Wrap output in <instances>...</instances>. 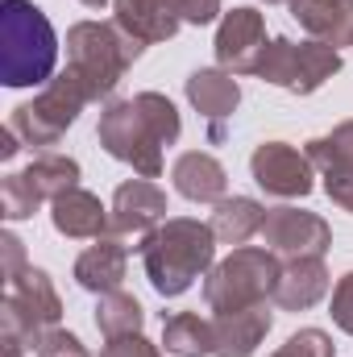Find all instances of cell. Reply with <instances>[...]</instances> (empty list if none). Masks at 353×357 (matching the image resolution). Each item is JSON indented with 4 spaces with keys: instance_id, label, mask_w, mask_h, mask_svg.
<instances>
[{
    "instance_id": "cell-1",
    "label": "cell",
    "mask_w": 353,
    "mask_h": 357,
    "mask_svg": "<svg viewBox=\"0 0 353 357\" xmlns=\"http://www.w3.org/2000/svg\"><path fill=\"white\" fill-rule=\"evenodd\" d=\"M183 133L179 108L163 91H137L133 100H108L100 112V146L117 162L133 167L142 178L163 175V150L175 146Z\"/></svg>"
},
{
    "instance_id": "cell-2",
    "label": "cell",
    "mask_w": 353,
    "mask_h": 357,
    "mask_svg": "<svg viewBox=\"0 0 353 357\" xmlns=\"http://www.w3.org/2000/svg\"><path fill=\"white\" fill-rule=\"evenodd\" d=\"M137 254H142L150 287L163 299H175L183 291H191L195 278H208L212 258H216V233H212V225L175 216V220H163L158 229H150L142 237Z\"/></svg>"
},
{
    "instance_id": "cell-3",
    "label": "cell",
    "mask_w": 353,
    "mask_h": 357,
    "mask_svg": "<svg viewBox=\"0 0 353 357\" xmlns=\"http://www.w3.org/2000/svg\"><path fill=\"white\" fill-rule=\"evenodd\" d=\"M59 67V33L33 0L0 4V84L46 88Z\"/></svg>"
},
{
    "instance_id": "cell-4",
    "label": "cell",
    "mask_w": 353,
    "mask_h": 357,
    "mask_svg": "<svg viewBox=\"0 0 353 357\" xmlns=\"http://www.w3.org/2000/svg\"><path fill=\"white\" fill-rule=\"evenodd\" d=\"M142 50L146 42L125 33L117 21H80L67 29V71L84 84L91 104L121 88L125 71L142 59Z\"/></svg>"
},
{
    "instance_id": "cell-5",
    "label": "cell",
    "mask_w": 353,
    "mask_h": 357,
    "mask_svg": "<svg viewBox=\"0 0 353 357\" xmlns=\"http://www.w3.org/2000/svg\"><path fill=\"white\" fill-rule=\"evenodd\" d=\"M278 270H283L278 266V254L254 250V245H237L225 262H216V266L208 270V278H204V303L216 316L266 303L274 295Z\"/></svg>"
},
{
    "instance_id": "cell-6",
    "label": "cell",
    "mask_w": 353,
    "mask_h": 357,
    "mask_svg": "<svg viewBox=\"0 0 353 357\" xmlns=\"http://www.w3.org/2000/svg\"><path fill=\"white\" fill-rule=\"evenodd\" d=\"M84 104H91V96L84 91V84H80L71 71H63V75H54L46 88L38 91L29 104H17L13 116H8V125H13V133L21 137V146H29V150H50V146H59L63 133L75 125V116L84 112Z\"/></svg>"
},
{
    "instance_id": "cell-7",
    "label": "cell",
    "mask_w": 353,
    "mask_h": 357,
    "mask_svg": "<svg viewBox=\"0 0 353 357\" xmlns=\"http://www.w3.org/2000/svg\"><path fill=\"white\" fill-rule=\"evenodd\" d=\"M337 71H341V50H333L324 42L274 38V42H266L254 75L274 84V88H287L291 96H312V91L324 88Z\"/></svg>"
},
{
    "instance_id": "cell-8",
    "label": "cell",
    "mask_w": 353,
    "mask_h": 357,
    "mask_svg": "<svg viewBox=\"0 0 353 357\" xmlns=\"http://www.w3.org/2000/svg\"><path fill=\"white\" fill-rule=\"evenodd\" d=\"M63 320V299L50 282V274L38 266H25L4 282V299H0V324L13 328L25 345L38 349V341L59 328Z\"/></svg>"
},
{
    "instance_id": "cell-9",
    "label": "cell",
    "mask_w": 353,
    "mask_h": 357,
    "mask_svg": "<svg viewBox=\"0 0 353 357\" xmlns=\"http://www.w3.org/2000/svg\"><path fill=\"white\" fill-rule=\"evenodd\" d=\"M262 241L270 254L295 262V258H324L333 245V229L324 216L303 208H266Z\"/></svg>"
},
{
    "instance_id": "cell-10",
    "label": "cell",
    "mask_w": 353,
    "mask_h": 357,
    "mask_svg": "<svg viewBox=\"0 0 353 357\" xmlns=\"http://www.w3.org/2000/svg\"><path fill=\"white\" fill-rule=\"evenodd\" d=\"M312 171H316L312 158L299 154V150L287 146V142H262V146L254 150V158H250L254 183L262 187L266 195H278V199H303V195L316 187Z\"/></svg>"
},
{
    "instance_id": "cell-11",
    "label": "cell",
    "mask_w": 353,
    "mask_h": 357,
    "mask_svg": "<svg viewBox=\"0 0 353 357\" xmlns=\"http://www.w3.org/2000/svg\"><path fill=\"white\" fill-rule=\"evenodd\" d=\"M266 50V17L258 8H229L216 25V63L229 75H254Z\"/></svg>"
},
{
    "instance_id": "cell-12",
    "label": "cell",
    "mask_w": 353,
    "mask_h": 357,
    "mask_svg": "<svg viewBox=\"0 0 353 357\" xmlns=\"http://www.w3.org/2000/svg\"><path fill=\"white\" fill-rule=\"evenodd\" d=\"M112 237H146L150 229H158L167 220V191L150 178H129L117 187L112 208H108Z\"/></svg>"
},
{
    "instance_id": "cell-13",
    "label": "cell",
    "mask_w": 353,
    "mask_h": 357,
    "mask_svg": "<svg viewBox=\"0 0 353 357\" xmlns=\"http://www.w3.org/2000/svg\"><path fill=\"white\" fill-rule=\"evenodd\" d=\"M50 225L63 237H71V241H100V237H108L112 216H108V208L91 191L71 187L59 199H50Z\"/></svg>"
},
{
    "instance_id": "cell-14",
    "label": "cell",
    "mask_w": 353,
    "mask_h": 357,
    "mask_svg": "<svg viewBox=\"0 0 353 357\" xmlns=\"http://www.w3.org/2000/svg\"><path fill=\"white\" fill-rule=\"evenodd\" d=\"M274 316L266 303L241 307V312H220L212 320V357H254V349L262 345V337L270 333Z\"/></svg>"
},
{
    "instance_id": "cell-15",
    "label": "cell",
    "mask_w": 353,
    "mask_h": 357,
    "mask_svg": "<svg viewBox=\"0 0 353 357\" xmlns=\"http://www.w3.org/2000/svg\"><path fill=\"white\" fill-rule=\"evenodd\" d=\"M125 266H129V245H125V237L108 233L75 258V282L91 295H108V291H121Z\"/></svg>"
},
{
    "instance_id": "cell-16",
    "label": "cell",
    "mask_w": 353,
    "mask_h": 357,
    "mask_svg": "<svg viewBox=\"0 0 353 357\" xmlns=\"http://www.w3.org/2000/svg\"><path fill=\"white\" fill-rule=\"evenodd\" d=\"M329 291V270L324 258H295L278 270V282H274V307L283 312H308L324 299Z\"/></svg>"
},
{
    "instance_id": "cell-17",
    "label": "cell",
    "mask_w": 353,
    "mask_h": 357,
    "mask_svg": "<svg viewBox=\"0 0 353 357\" xmlns=\"http://www.w3.org/2000/svg\"><path fill=\"white\" fill-rule=\"evenodd\" d=\"M291 17L312 33V42H324L333 50L353 46V0H287Z\"/></svg>"
},
{
    "instance_id": "cell-18",
    "label": "cell",
    "mask_w": 353,
    "mask_h": 357,
    "mask_svg": "<svg viewBox=\"0 0 353 357\" xmlns=\"http://www.w3.org/2000/svg\"><path fill=\"white\" fill-rule=\"evenodd\" d=\"M112 21L137 42H171L183 25L171 0H112Z\"/></svg>"
},
{
    "instance_id": "cell-19",
    "label": "cell",
    "mask_w": 353,
    "mask_h": 357,
    "mask_svg": "<svg viewBox=\"0 0 353 357\" xmlns=\"http://www.w3.org/2000/svg\"><path fill=\"white\" fill-rule=\"evenodd\" d=\"M171 178H175V191L183 199H191V204H220L225 199V187H229L225 167L212 154H204V150L179 154Z\"/></svg>"
},
{
    "instance_id": "cell-20",
    "label": "cell",
    "mask_w": 353,
    "mask_h": 357,
    "mask_svg": "<svg viewBox=\"0 0 353 357\" xmlns=\"http://www.w3.org/2000/svg\"><path fill=\"white\" fill-rule=\"evenodd\" d=\"M187 100H191V108H195L204 121L220 125V121H225V116H233V112H237V104H241L237 75H229L225 67L191 71V79H187Z\"/></svg>"
},
{
    "instance_id": "cell-21",
    "label": "cell",
    "mask_w": 353,
    "mask_h": 357,
    "mask_svg": "<svg viewBox=\"0 0 353 357\" xmlns=\"http://www.w3.org/2000/svg\"><path fill=\"white\" fill-rule=\"evenodd\" d=\"M266 208L250 195H225L220 204H212V233L225 245H246L254 233H262Z\"/></svg>"
},
{
    "instance_id": "cell-22",
    "label": "cell",
    "mask_w": 353,
    "mask_h": 357,
    "mask_svg": "<svg viewBox=\"0 0 353 357\" xmlns=\"http://www.w3.org/2000/svg\"><path fill=\"white\" fill-rule=\"evenodd\" d=\"M163 345L175 357H208L212 354V320H204L200 312H175L163 320Z\"/></svg>"
},
{
    "instance_id": "cell-23",
    "label": "cell",
    "mask_w": 353,
    "mask_h": 357,
    "mask_svg": "<svg viewBox=\"0 0 353 357\" xmlns=\"http://www.w3.org/2000/svg\"><path fill=\"white\" fill-rule=\"evenodd\" d=\"M21 175H25V183L33 187L38 199H59L63 191L80 187V162L67 158V154H38Z\"/></svg>"
},
{
    "instance_id": "cell-24",
    "label": "cell",
    "mask_w": 353,
    "mask_h": 357,
    "mask_svg": "<svg viewBox=\"0 0 353 357\" xmlns=\"http://www.w3.org/2000/svg\"><path fill=\"white\" fill-rule=\"evenodd\" d=\"M142 324H146V307H142L133 295H125V291L100 295V303H96V328H100L104 337L142 333Z\"/></svg>"
},
{
    "instance_id": "cell-25",
    "label": "cell",
    "mask_w": 353,
    "mask_h": 357,
    "mask_svg": "<svg viewBox=\"0 0 353 357\" xmlns=\"http://www.w3.org/2000/svg\"><path fill=\"white\" fill-rule=\"evenodd\" d=\"M303 154H308V158H312V167H316V171H324V175L350 171V167H353V121L337 125V129H333V133H324V137H312Z\"/></svg>"
},
{
    "instance_id": "cell-26",
    "label": "cell",
    "mask_w": 353,
    "mask_h": 357,
    "mask_svg": "<svg viewBox=\"0 0 353 357\" xmlns=\"http://www.w3.org/2000/svg\"><path fill=\"white\" fill-rule=\"evenodd\" d=\"M38 204H42V199L33 195V187L25 183L21 171L0 178V212H4V220H25V216L38 212Z\"/></svg>"
},
{
    "instance_id": "cell-27",
    "label": "cell",
    "mask_w": 353,
    "mask_h": 357,
    "mask_svg": "<svg viewBox=\"0 0 353 357\" xmlns=\"http://www.w3.org/2000/svg\"><path fill=\"white\" fill-rule=\"evenodd\" d=\"M270 357H337V345L324 328H299L295 337H287V345Z\"/></svg>"
},
{
    "instance_id": "cell-28",
    "label": "cell",
    "mask_w": 353,
    "mask_h": 357,
    "mask_svg": "<svg viewBox=\"0 0 353 357\" xmlns=\"http://www.w3.org/2000/svg\"><path fill=\"white\" fill-rule=\"evenodd\" d=\"M38 357H91L84 349V341L67 328H50L42 341H38Z\"/></svg>"
},
{
    "instance_id": "cell-29",
    "label": "cell",
    "mask_w": 353,
    "mask_h": 357,
    "mask_svg": "<svg viewBox=\"0 0 353 357\" xmlns=\"http://www.w3.org/2000/svg\"><path fill=\"white\" fill-rule=\"evenodd\" d=\"M329 312H333V324H337L341 333H350V337H353V270H350V274H341V278H337Z\"/></svg>"
},
{
    "instance_id": "cell-30",
    "label": "cell",
    "mask_w": 353,
    "mask_h": 357,
    "mask_svg": "<svg viewBox=\"0 0 353 357\" xmlns=\"http://www.w3.org/2000/svg\"><path fill=\"white\" fill-rule=\"evenodd\" d=\"M100 357H163V354L142 333H125V337H108V345L100 349Z\"/></svg>"
},
{
    "instance_id": "cell-31",
    "label": "cell",
    "mask_w": 353,
    "mask_h": 357,
    "mask_svg": "<svg viewBox=\"0 0 353 357\" xmlns=\"http://www.w3.org/2000/svg\"><path fill=\"white\" fill-rule=\"evenodd\" d=\"M171 4H175V13L187 25H208L220 13V0H171Z\"/></svg>"
},
{
    "instance_id": "cell-32",
    "label": "cell",
    "mask_w": 353,
    "mask_h": 357,
    "mask_svg": "<svg viewBox=\"0 0 353 357\" xmlns=\"http://www.w3.org/2000/svg\"><path fill=\"white\" fill-rule=\"evenodd\" d=\"M0 254H4V282L29 266V262H25V241H21L17 233H4V237H0Z\"/></svg>"
},
{
    "instance_id": "cell-33",
    "label": "cell",
    "mask_w": 353,
    "mask_h": 357,
    "mask_svg": "<svg viewBox=\"0 0 353 357\" xmlns=\"http://www.w3.org/2000/svg\"><path fill=\"white\" fill-rule=\"evenodd\" d=\"M324 191L337 208L353 212V167L350 171H337V175H324Z\"/></svg>"
},
{
    "instance_id": "cell-34",
    "label": "cell",
    "mask_w": 353,
    "mask_h": 357,
    "mask_svg": "<svg viewBox=\"0 0 353 357\" xmlns=\"http://www.w3.org/2000/svg\"><path fill=\"white\" fill-rule=\"evenodd\" d=\"M0 349H4V357H21V349H25V341L13 333V328H4L0 324Z\"/></svg>"
},
{
    "instance_id": "cell-35",
    "label": "cell",
    "mask_w": 353,
    "mask_h": 357,
    "mask_svg": "<svg viewBox=\"0 0 353 357\" xmlns=\"http://www.w3.org/2000/svg\"><path fill=\"white\" fill-rule=\"evenodd\" d=\"M17 150H21V137L13 133V125H4L0 129V158H13Z\"/></svg>"
},
{
    "instance_id": "cell-36",
    "label": "cell",
    "mask_w": 353,
    "mask_h": 357,
    "mask_svg": "<svg viewBox=\"0 0 353 357\" xmlns=\"http://www.w3.org/2000/svg\"><path fill=\"white\" fill-rule=\"evenodd\" d=\"M80 4H88V8H104L108 0H80Z\"/></svg>"
},
{
    "instance_id": "cell-37",
    "label": "cell",
    "mask_w": 353,
    "mask_h": 357,
    "mask_svg": "<svg viewBox=\"0 0 353 357\" xmlns=\"http://www.w3.org/2000/svg\"><path fill=\"white\" fill-rule=\"evenodd\" d=\"M266 4H283V0H266Z\"/></svg>"
}]
</instances>
